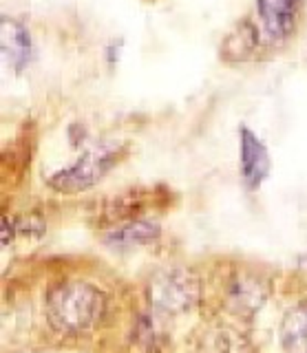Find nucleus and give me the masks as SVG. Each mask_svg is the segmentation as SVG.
<instances>
[{
    "label": "nucleus",
    "instance_id": "4",
    "mask_svg": "<svg viewBox=\"0 0 307 353\" xmlns=\"http://www.w3.org/2000/svg\"><path fill=\"white\" fill-rule=\"evenodd\" d=\"M239 152H241V174L250 188L261 185L270 172V154L263 141L252 132L248 126H241L239 130Z\"/></svg>",
    "mask_w": 307,
    "mask_h": 353
},
{
    "label": "nucleus",
    "instance_id": "6",
    "mask_svg": "<svg viewBox=\"0 0 307 353\" xmlns=\"http://www.w3.org/2000/svg\"><path fill=\"white\" fill-rule=\"evenodd\" d=\"M296 3L299 0H257V11L263 20V27L272 38H283L292 31Z\"/></svg>",
    "mask_w": 307,
    "mask_h": 353
},
{
    "label": "nucleus",
    "instance_id": "3",
    "mask_svg": "<svg viewBox=\"0 0 307 353\" xmlns=\"http://www.w3.org/2000/svg\"><path fill=\"white\" fill-rule=\"evenodd\" d=\"M148 298L157 309L166 314H181L195 307L199 298V281L188 270H164L152 276Z\"/></svg>",
    "mask_w": 307,
    "mask_h": 353
},
{
    "label": "nucleus",
    "instance_id": "2",
    "mask_svg": "<svg viewBox=\"0 0 307 353\" xmlns=\"http://www.w3.org/2000/svg\"><path fill=\"white\" fill-rule=\"evenodd\" d=\"M122 154H124L122 143H117V141L97 143V146L82 152L78 161L71 163L69 168L58 170L49 179V183L53 190L64 192V194L82 192L86 188H91L93 183L100 181L102 176L122 159Z\"/></svg>",
    "mask_w": 307,
    "mask_h": 353
},
{
    "label": "nucleus",
    "instance_id": "5",
    "mask_svg": "<svg viewBox=\"0 0 307 353\" xmlns=\"http://www.w3.org/2000/svg\"><path fill=\"white\" fill-rule=\"evenodd\" d=\"M0 42H3V53L9 66H14L16 71L25 69L31 58L29 31L18 20L3 16L0 18Z\"/></svg>",
    "mask_w": 307,
    "mask_h": 353
},
{
    "label": "nucleus",
    "instance_id": "1",
    "mask_svg": "<svg viewBox=\"0 0 307 353\" xmlns=\"http://www.w3.org/2000/svg\"><path fill=\"white\" fill-rule=\"evenodd\" d=\"M108 303L100 290L86 283H64L45 298L49 325L64 336H80L95 329L106 316Z\"/></svg>",
    "mask_w": 307,
    "mask_h": 353
},
{
    "label": "nucleus",
    "instance_id": "7",
    "mask_svg": "<svg viewBox=\"0 0 307 353\" xmlns=\"http://www.w3.org/2000/svg\"><path fill=\"white\" fill-rule=\"evenodd\" d=\"M279 336L285 353H307V303L296 305L285 314Z\"/></svg>",
    "mask_w": 307,
    "mask_h": 353
},
{
    "label": "nucleus",
    "instance_id": "8",
    "mask_svg": "<svg viewBox=\"0 0 307 353\" xmlns=\"http://www.w3.org/2000/svg\"><path fill=\"white\" fill-rule=\"evenodd\" d=\"M159 236V228L155 223H146V221H133L106 236V241L115 248H130L141 245V243H150L152 239Z\"/></svg>",
    "mask_w": 307,
    "mask_h": 353
}]
</instances>
